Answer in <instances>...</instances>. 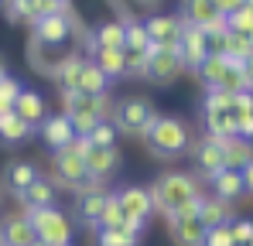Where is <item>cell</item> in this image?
I'll return each instance as SVG.
<instances>
[{
	"label": "cell",
	"instance_id": "cell-1",
	"mask_svg": "<svg viewBox=\"0 0 253 246\" xmlns=\"http://www.w3.org/2000/svg\"><path fill=\"white\" fill-rule=\"evenodd\" d=\"M140 140H144L147 151H151L154 158H161V161H174V158H181V154L192 147L188 123L181 120V117H171V113H158Z\"/></svg>",
	"mask_w": 253,
	"mask_h": 246
},
{
	"label": "cell",
	"instance_id": "cell-2",
	"mask_svg": "<svg viewBox=\"0 0 253 246\" xmlns=\"http://www.w3.org/2000/svg\"><path fill=\"white\" fill-rule=\"evenodd\" d=\"M147 192H151L154 212H161L165 219L174 215L188 199L202 195V192H199V181H195L192 174H185V171H165V174H158V178L147 185Z\"/></svg>",
	"mask_w": 253,
	"mask_h": 246
},
{
	"label": "cell",
	"instance_id": "cell-3",
	"mask_svg": "<svg viewBox=\"0 0 253 246\" xmlns=\"http://www.w3.org/2000/svg\"><path fill=\"white\" fill-rule=\"evenodd\" d=\"M154 117H158V110L147 96H126L120 103H113V110H110L117 133H130V137H144Z\"/></svg>",
	"mask_w": 253,
	"mask_h": 246
},
{
	"label": "cell",
	"instance_id": "cell-4",
	"mask_svg": "<svg viewBox=\"0 0 253 246\" xmlns=\"http://www.w3.org/2000/svg\"><path fill=\"white\" fill-rule=\"evenodd\" d=\"M28 219H31V226H35V236H38L44 246H72V236H76L72 219H69L58 205L35 208V212H28Z\"/></svg>",
	"mask_w": 253,
	"mask_h": 246
},
{
	"label": "cell",
	"instance_id": "cell-5",
	"mask_svg": "<svg viewBox=\"0 0 253 246\" xmlns=\"http://www.w3.org/2000/svg\"><path fill=\"white\" fill-rule=\"evenodd\" d=\"M48 174H51L48 181H51L55 188H69V192H79L85 181H89L83 154H76L72 147H62V151L51 154V161H48Z\"/></svg>",
	"mask_w": 253,
	"mask_h": 246
},
{
	"label": "cell",
	"instance_id": "cell-6",
	"mask_svg": "<svg viewBox=\"0 0 253 246\" xmlns=\"http://www.w3.org/2000/svg\"><path fill=\"white\" fill-rule=\"evenodd\" d=\"M79 28V17L72 14V7H65L62 14H51V17H42L35 28H31V38L48 44V48H62L65 41L76 35Z\"/></svg>",
	"mask_w": 253,
	"mask_h": 246
},
{
	"label": "cell",
	"instance_id": "cell-7",
	"mask_svg": "<svg viewBox=\"0 0 253 246\" xmlns=\"http://www.w3.org/2000/svg\"><path fill=\"white\" fill-rule=\"evenodd\" d=\"M181 72H185V65H181L178 48H158V44L147 48V79H151V82H158V85H171Z\"/></svg>",
	"mask_w": 253,
	"mask_h": 246
},
{
	"label": "cell",
	"instance_id": "cell-8",
	"mask_svg": "<svg viewBox=\"0 0 253 246\" xmlns=\"http://www.w3.org/2000/svg\"><path fill=\"white\" fill-rule=\"evenodd\" d=\"M58 96H62V113H65V117L89 113V117L106 120V117H110V110H113L110 92H103V96H85V92H79V89H62Z\"/></svg>",
	"mask_w": 253,
	"mask_h": 246
},
{
	"label": "cell",
	"instance_id": "cell-9",
	"mask_svg": "<svg viewBox=\"0 0 253 246\" xmlns=\"http://www.w3.org/2000/svg\"><path fill=\"white\" fill-rule=\"evenodd\" d=\"M85 174H89V181H106V178H113L117 171H120V164H124V154L117 151V147H89L85 151Z\"/></svg>",
	"mask_w": 253,
	"mask_h": 246
},
{
	"label": "cell",
	"instance_id": "cell-10",
	"mask_svg": "<svg viewBox=\"0 0 253 246\" xmlns=\"http://www.w3.org/2000/svg\"><path fill=\"white\" fill-rule=\"evenodd\" d=\"M144 28H147L151 44H158V48H178L185 21L174 17V14H151V17L144 21Z\"/></svg>",
	"mask_w": 253,
	"mask_h": 246
},
{
	"label": "cell",
	"instance_id": "cell-11",
	"mask_svg": "<svg viewBox=\"0 0 253 246\" xmlns=\"http://www.w3.org/2000/svg\"><path fill=\"white\" fill-rule=\"evenodd\" d=\"M106 188L99 185V181H85L83 188L76 192V219L85 222V226H96L99 222V212H103V205H106Z\"/></svg>",
	"mask_w": 253,
	"mask_h": 246
},
{
	"label": "cell",
	"instance_id": "cell-12",
	"mask_svg": "<svg viewBox=\"0 0 253 246\" xmlns=\"http://www.w3.org/2000/svg\"><path fill=\"white\" fill-rule=\"evenodd\" d=\"M178 55H181V65L195 72L202 65V58H209V38H206V31L185 24L181 28V41H178Z\"/></svg>",
	"mask_w": 253,
	"mask_h": 246
},
{
	"label": "cell",
	"instance_id": "cell-13",
	"mask_svg": "<svg viewBox=\"0 0 253 246\" xmlns=\"http://www.w3.org/2000/svg\"><path fill=\"white\" fill-rule=\"evenodd\" d=\"M117 202L124 208L126 219H137V222H147L154 215V205H151V192L144 185H124L117 192Z\"/></svg>",
	"mask_w": 253,
	"mask_h": 246
},
{
	"label": "cell",
	"instance_id": "cell-14",
	"mask_svg": "<svg viewBox=\"0 0 253 246\" xmlns=\"http://www.w3.org/2000/svg\"><path fill=\"white\" fill-rule=\"evenodd\" d=\"M192 158H195V167H199L209 181L226 167V161H222V144H219V137H209V133L192 144Z\"/></svg>",
	"mask_w": 253,
	"mask_h": 246
},
{
	"label": "cell",
	"instance_id": "cell-15",
	"mask_svg": "<svg viewBox=\"0 0 253 246\" xmlns=\"http://www.w3.org/2000/svg\"><path fill=\"white\" fill-rule=\"evenodd\" d=\"M42 178V171H38V164L35 161H7L3 164V174H0V188H7L14 199L28 188V185H35Z\"/></svg>",
	"mask_w": 253,
	"mask_h": 246
},
{
	"label": "cell",
	"instance_id": "cell-16",
	"mask_svg": "<svg viewBox=\"0 0 253 246\" xmlns=\"http://www.w3.org/2000/svg\"><path fill=\"white\" fill-rule=\"evenodd\" d=\"M42 130V140L44 147L55 154V151H62V147H69L72 140H76V126L72 120L65 117V113H51V117H44V123L38 126Z\"/></svg>",
	"mask_w": 253,
	"mask_h": 246
},
{
	"label": "cell",
	"instance_id": "cell-17",
	"mask_svg": "<svg viewBox=\"0 0 253 246\" xmlns=\"http://www.w3.org/2000/svg\"><path fill=\"white\" fill-rule=\"evenodd\" d=\"M35 240L38 236H35V226L28 219V212L3 215V222H0V243L3 246H31Z\"/></svg>",
	"mask_w": 253,
	"mask_h": 246
},
{
	"label": "cell",
	"instance_id": "cell-18",
	"mask_svg": "<svg viewBox=\"0 0 253 246\" xmlns=\"http://www.w3.org/2000/svg\"><path fill=\"white\" fill-rule=\"evenodd\" d=\"M14 113L28 126H42L44 117H48V103H44V96L38 89H21L17 99H14Z\"/></svg>",
	"mask_w": 253,
	"mask_h": 246
},
{
	"label": "cell",
	"instance_id": "cell-19",
	"mask_svg": "<svg viewBox=\"0 0 253 246\" xmlns=\"http://www.w3.org/2000/svg\"><path fill=\"white\" fill-rule=\"evenodd\" d=\"M168 233H171V240H174V246H202L206 243V226L199 222V215H188V219L171 215Z\"/></svg>",
	"mask_w": 253,
	"mask_h": 246
},
{
	"label": "cell",
	"instance_id": "cell-20",
	"mask_svg": "<svg viewBox=\"0 0 253 246\" xmlns=\"http://www.w3.org/2000/svg\"><path fill=\"white\" fill-rule=\"evenodd\" d=\"M83 65H85V58L79 55V51H65V55L55 62V69H51V76H48V79L58 85V92H62V89H76Z\"/></svg>",
	"mask_w": 253,
	"mask_h": 246
},
{
	"label": "cell",
	"instance_id": "cell-21",
	"mask_svg": "<svg viewBox=\"0 0 253 246\" xmlns=\"http://www.w3.org/2000/svg\"><path fill=\"white\" fill-rule=\"evenodd\" d=\"M236 215H233V202L219 199V195H202V205H199V222L212 229V226H229Z\"/></svg>",
	"mask_w": 253,
	"mask_h": 246
},
{
	"label": "cell",
	"instance_id": "cell-22",
	"mask_svg": "<svg viewBox=\"0 0 253 246\" xmlns=\"http://www.w3.org/2000/svg\"><path fill=\"white\" fill-rule=\"evenodd\" d=\"M89 44L92 48H126V38H124V21H117V17H110V21H99L96 28H92V35H89Z\"/></svg>",
	"mask_w": 253,
	"mask_h": 246
},
{
	"label": "cell",
	"instance_id": "cell-23",
	"mask_svg": "<svg viewBox=\"0 0 253 246\" xmlns=\"http://www.w3.org/2000/svg\"><path fill=\"white\" fill-rule=\"evenodd\" d=\"M17 202L24 212H35V208H48V205H55V185L48 181V178H38L35 185H28L21 195H17Z\"/></svg>",
	"mask_w": 253,
	"mask_h": 246
},
{
	"label": "cell",
	"instance_id": "cell-24",
	"mask_svg": "<svg viewBox=\"0 0 253 246\" xmlns=\"http://www.w3.org/2000/svg\"><path fill=\"white\" fill-rule=\"evenodd\" d=\"M219 144H222V161H226V167L243 171V167L253 161V140H243V137H226V140H219Z\"/></svg>",
	"mask_w": 253,
	"mask_h": 246
},
{
	"label": "cell",
	"instance_id": "cell-25",
	"mask_svg": "<svg viewBox=\"0 0 253 246\" xmlns=\"http://www.w3.org/2000/svg\"><path fill=\"white\" fill-rule=\"evenodd\" d=\"M92 62L99 65V72H103L110 82L126 76V58H124L120 48H92Z\"/></svg>",
	"mask_w": 253,
	"mask_h": 246
},
{
	"label": "cell",
	"instance_id": "cell-26",
	"mask_svg": "<svg viewBox=\"0 0 253 246\" xmlns=\"http://www.w3.org/2000/svg\"><path fill=\"white\" fill-rule=\"evenodd\" d=\"M212 195H219V199H226V202H236V199H243L247 192H243V178H240V171H233V167H222V171L212 178Z\"/></svg>",
	"mask_w": 253,
	"mask_h": 246
},
{
	"label": "cell",
	"instance_id": "cell-27",
	"mask_svg": "<svg viewBox=\"0 0 253 246\" xmlns=\"http://www.w3.org/2000/svg\"><path fill=\"white\" fill-rule=\"evenodd\" d=\"M76 89H79V92H85V96H103V92H110V79L99 72V65H96L92 58H85V65H83V72H79Z\"/></svg>",
	"mask_w": 253,
	"mask_h": 246
},
{
	"label": "cell",
	"instance_id": "cell-28",
	"mask_svg": "<svg viewBox=\"0 0 253 246\" xmlns=\"http://www.w3.org/2000/svg\"><path fill=\"white\" fill-rule=\"evenodd\" d=\"M202 123H206V133L209 137H236V113L233 110H215V113H202Z\"/></svg>",
	"mask_w": 253,
	"mask_h": 246
},
{
	"label": "cell",
	"instance_id": "cell-29",
	"mask_svg": "<svg viewBox=\"0 0 253 246\" xmlns=\"http://www.w3.org/2000/svg\"><path fill=\"white\" fill-rule=\"evenodd\" d=\"M31 133H35V126H28L17 113H3L0 117V140L3 144H28Z\"/></svg>",
	"mask_w": 253,
	"mask_h": 246
},
{
	"label": "cell",
	"instance_id": "cell-30",
	"mask_svg": "<svg viewBox=\"0 0 253 246\" xmlns=\"http://www.w3.org/2000/svg\"><path fill=\"white\" fill-rule=\"evenodd\" d=\"M219 10L212 7V0H181V21L192 28H206Z\"/></svg>",
	"mask_w": 253,
	"mask_h": 246
},
{
	"label": "cell",
	"instance_id": "cell-31",
	"mask_svg": "<svg viewBox=\"0 0 253 246\" xmlns=\"http://www.w3.org/2000/svg\"><path fill=\"white\" fill-rule=\"evenodd\" d=\"M226 65H229V58H226V55H209V58H202V65L195 69V76L202 79L206 89H215L219 79H222V72H226Z\"/></svg>",
	"mask_w": 253,
	"mask_h": 246
},
{
	"label": "cell",
	"instance_id": "cell-32",
	"mask_svg": "<svg viewBox=\"0 0 253 246\" xmlns=\"http://www.w3.org/2000/svg\"><path fill=\"white\" fill-rule=\"evenodd\" d=\"M124 38H126V51H147V48H151V38H147L144 21L126 17L124 21Z\"/></svg>",
	"mask_w": 253,
	"mask_h": 246
},
{
	"label": "cell",
	"instance_id": "cell-33",
	"mask_svg": "<svg viewBox=\"0 0 253 246\" xmlns=\"http://www.w3.org/2000/svg\"><path fill=\"white\" fill-rule=\"evenodd\" d=\"M124 208L117 202V192H110L106 195V205H103V212H99V222H96V229H117V226H124Z\"/></svg>",
	"mask_w": 253,
	"mask_h": 246
},
{
	"label": "cell",
	"instance_id": "cell-34",
	"mask_svg": "<svg viewBox=\"0 0 253 246\" xmlns=\"http://www.w3.org/2000/svg\"><path fill=\"white\" fill-rule=\"evenodd\" d=\"M117 126H113V120L106 117V120H96V126L89 130V144L92 147H117Z\"/></svg>",
	"mask_w": 253,
	"mask_h": 246
},
{
	"label": "cell",
	"instance_id": "cell-35",
	"mask_svg": "<svg viewBox=\"0 0 253 246\" xmlns=\"http://www.w3.org/2000/svg\"><path fill=\"white\" fill-rule=\"evenodd\" d=\"M215 89H222V92H243V89H247V76H243V62H229Z\"/></svg>",
	"mask_w": 253,
	"mask_h": 246
},
{
	"label": "cell",
	"instance_id": "cell-36",
	"mask_svg": "<svg viewBox=\"0 0 253 246\" xmlns=\"http://www.w3.org/2000/svg\"><path fill=\"white\" fill-rule=\"evenodd\" d=\"M140 236H133V233H126L124 226H117V229H96V246H137Z\"/></svg>",
	"mask_w": 253,
	"mask_h": 246
},
{
	"label": "cell",
	"instance_id": "cell-37",
	"mask_svg": "<svg viewBox=\"0 0 253 246\" xmlns=\"http://www.w3.org/2000/svg\"><path fill=\"white\" fill-rule=\"evenodd\" d=\"M250 55H253L250 38H243V35H236V31L226 35V58H229V62H247Z\"/></svg>",
	"mask_w": 253,
	"mask_h": 246
},
{
	"label": "cell",
	"instance_id": "cell-38",
	"mask_svg": "<svg viewBox=\"0 0 253 246\" xmlns=\"http://www.w3.org/2000/svg\"><path fill=\"white\" fill-rule=\"evenodd\" d=\"M17 92H21V82L14 79V76H3V79H0V117H3V113H14Z\"/></svg>",
	"mask_w": 253,
	"mask_h": 246
},
{
	"label": "cell",
	"instance_id": "cell-39",
	"mask_svg": "<svg viewBox=\"0 0 253 246\" xmlns=\"http://www.w3.org/2000/svg\"><path fill=\"white\" fill-rule=\"evenodd\" d=\"M215 110H233V92L206 89V96H202V113H215Z\"/></svg>",
	"mask_w": 253,
	"mask_h": 246
},
{
	"label": "cell",
	"instance_id": "cell-40",
	"mask_svg": "<svg viewBox=\"0 0 253 246\" xmlns=\"http://www.w3.org/2000/svg\"><path fill=\"white\" fill-rule=\"evenodd\" d=\"M226 21H229V31H236V35H243V38L253 41V10L250 7H240V10L229 14Z\"/></svg>",
	"mask_w": 253,
	"mask_h": 246
},
{
	"label": "cell",
	"instance_id": "cell-41",
	"mask_svg": "<svg viewBox=\"0 0 253 246\" xmlns=\"http://www.w3.org/2000/svg\"><path fill=\"white\" fill-rule=\"evenodd\" d=\"M124 58H126V76L147 79V51H126L124 48Z\"/></svg>",
	"mask_w": 253,
	"mask_h": 246
},
{
	"label": "cell",
	"instance_id": "cell-42",
	"mask_svg": "<svg viewBox=\"0 0 253 246\" xmlns=\"http://www.w3.org/2000/svg\"><path fill=\"white\" fill-rule=\"evenodd\" d=\"M229 236L236 246H247L253 240V219H233L229 222Z\"/></svg>",
	"mask_w": 253,
	"mask_h": 246
},
{
	"label": "cell",
	"instance_id": "cell-43",
	"mask_svg": "<svg viewBox=\"0 0 253 246\" xmlns=\"http://www.w3.org/2000/svg\"><path fill=\"white\" fill-rule=\"evenodd\" d=\"M202 246H236V243L229 236V226H212V229H206V243Z\"/></svg>",
	"mask_w": 253,
	"mask_h": 246
},
{
	"label": "cell",
	"instance_id": "cell-44",
	"mask_svg": "<svg viewBox=\"0 0 253 246\" xmlns=\"http://www.w3.org/2000/svg\"><path fill=\"white\" fill-rule=\"evenodd\" d=\"M233 113H253V92L250 89L233 92Z\"/></svg>",
	"mask_w": 253,
	"mask_h": 246
},
{
	"label": "cell",
	"instance_id": "cell-45",
	"mask_svg": "<svg viewBox=\"0 0 253 246\" xmlns=\"http://www.w3.org/2000/svg\"><path fill=\"white\" fill-rule=\"evenodd\" d=\"M236 137L253 140V113H236Z\"/></svg>",
	"mask_w": 253,
	"mask_h": 246
},
{
	"label": "cell",
	"instance_id": "cell-46",
	"mask_svg": "<svg viewBox=\"0 0 253 246\" xmlns=\"http://www.w3.org/2000/svg\"><path fill=\"white\" fill-rule=\"evenodd\" d=\"M243 3H247V0H212V7H215V10H219L222 17H229V14H236V10H240Z\"/></svg>",
	"mask_w": 253,
	"mask_h": 246
},
{
	"label": "cell",
	"instance_id": "cell-47",
	"mask_svg": "<svg viewBox=\"0 0 253 246\" xmlns=\"http://www.w3.org/2000/svg\"><path fill=\"white\" fill-rule=\"evenodd\" d=\"M240 178H243V192H247V195H253V161L240 171Z\"/></svg>",
	"mask_w": 253,
	"mask_h": 246
},
{
	"label": "cell",
	"instance_id": "cell-48",
	"mask_svg": "<svg viewBox=\"0 0 253 246\" xmlns=\"http://www.w3.org/2000/svg\"><path fill=\"white\" fill-rule=\"evenodd\" d=\"M243 76H247V89L253 92V55L247 58V62H243Z\"/></svg>",
	"mask_w": 253,
	"mask_h": 246
},
{
	"label": "cell",
	"instance_id": "cell-49",
	"mask_svg": "<svg viewBox=\"0 0 253 246\" xmlns=\"http://www.w3.org/2000/svg\"><path fill=\"white\" fill-rule=\"evenodd\" d=\"M3 76H7V69H3V62H0V79H3Z\"/></svg>",
	"mask_w": 253,
	"mask_h": 246
},
{
	"label": "cell",
	"instance_id": "cell-50",
	"mask_svg": "<svg viewBox=\"0 0 253 246\" xmlns=\"http://www.w3.org/2000/svg\"><path fill=\"white\" fill-rule=\"evenodd\" d=\"M7 3H10V0H0V10H3V7H7Z\"/></svg>",
	"mask_w": 253,
	"mask_h": 246
},
{
	"label": "cell",
	"instance_id": "cell-51",
	"mask_svg": "<svg viewBox=\"0 0 253 246\" xmlns=\"http://www.w3.org/2000/svg\"><path fill=\"white\" fill-rule=\"evenodd\" d=\"M243 7H250V10H253V0H247V3H243Z\"/></svg>",
	"mask_w": 253,
	"mask_h": 246
},
{
	"label": "cell",
	"instance_id": "cell-52",
	"mask_svg": "<svg viewBox=\"0 0 253 246\" xmlns=\"http://www.w3.org/2000/svg\"><path fill=\"white\" fill-rule=\"evenodd\" d=\"M31 246H44V243H42V240H35V243H31Z\"/></svg>",
	"mask_w": 253,
	"mask_h": 246
},
{
	"label": "cell",
	"instance_id": "cell-53",
	"mask_svg": "<svg viewBox=\"0 0 253 246\" xmlns=\"http://www.w3.org/2000/svg\"><path fill=\"white\" fill-rule=\"evenodd\" d=\"M140 3H151V0H140Z\"/></svg>",
	"mask_w": 253,
	"mask_h": 246
},
{
	"label": "cell",
	"instance_id": "cell-54",
	"mask_svg": "<svg viewBox=\"0 0 253 246\" xmlns=\"http://www.w3.org/2000/svg\"><path fill=\"white\" fill-rule=\"evenodd\" d=\"M247 246H253V240H250V243H247Z\"/></svg>",
	"mask_w": 253,
	"mask_h": 246
},
{
	"label": "cell",
	"instance_id": "cell-55",
	"mask_svg": "<svg viewBox=\"0 0 253 246\" xmlns=\"http://www.w3.org/2000/svg\"><path fill=\"white\" fill-rule=\"evenodd\" d=\"M62 3H69V0H62Z\"/></svg>",
	"mask_w": 253,
	"mask_h": 246
},
{
	"label": "cell",
	"instance_id": "cell-56",
	"mask_svg": "<svg viewBox=\"0 0 253 246\" xmlns=\"http://www.w3.org/2000/svg\"><path fill=\"white\" fill-rule=\"evenodd\" d=\"M0 246H3V243H0Z\"/></svg>",
	"mask_w": 253,
	"mask_h": 246
}]
</instances>
